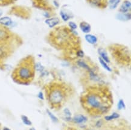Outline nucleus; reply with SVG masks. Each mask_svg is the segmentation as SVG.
<instances>
[{
	"label": "nucleus",
	"mask_w": 131,
	"mask_h": 130,
	"mask_svg": "<svg viewBox=\"0 0 131 130\" xmlns=\"http://www.w3.org/2000/svg\"><path fill=\"white\" fill-rule=\"evenodd\" d=\"M30 130H35L34 128H31V129H30Z\"/></svg>",
	"instance_id": "nucleus-29"
},
{
	"label": "nucleus",
	"mask_w": 131,
	"mask_h": 130,
	"mask_svg": "<svg viewBox=\"0 0 131 130\" xmlns=\"http://www.w3.org/2000/svg\"><path fill=\"white\" fill-rule=\"evenodd\" d=\"M114 55L119 60H122L123 62H129L130 60V54L127 48L123 47H119L115 48Z\"/></svg>",
	"instance_id": "nucleus-4"
},
{
	"label": "nucleus",
	"mask_w": 131,
	"mask_h": 130,
	"mask_svg": "<svg viewBox=\"0 0 131 130\" xmlns=\"http://www.w3.org/2000/svg\"><path fill=\"white\" fill-rule=\"evenodd\" d=\"M47 113H48V116H50V118H51V119L54 122H58V119H57V118H56V117L55 116H54V115H53V114L52 113H51V112H50L49 110H47Z\"/></svg>",
	"instance_id": "nucleus-19"
},
{
	"label": "nucleus",
	"mask_w": 131,
	"mask_h": 130,
	"mask_svg": "<svg viewBox=\"0 0 131 130\" xmlns=\"http://www.w3.org/2000/svg\"><path fill=\"white\" fill-rule=\"evenodd\" d=\"M59 22V19L57 17H52V18L45 20V23L50 28L54 27V26L58 24Z\"/></svg>",
	"instance_id": "nucleus-7"
},
{
	"label": "nucleus",
	"mask_w": 131,
	"mask_h": 130,
	"mask_svg": "<svg viewBox=\"0 0 131 130\" xmlns=\"http://www.w3.org/2000/svg\"><path fill=\"white\" fill-rule=\"evenodd\" d=\"M56 31L57 33L56 37V43L60 45L67 44L68 40L70 39L71 34L67 29H59Z\"/></svg>",
	"instance_id": "nucleus-5"
},
{
	"label": "nucleus",
	"mask_w": 131,
	"mask_h": 130,
	"mask_svg": "<svg viewBox=\"0 0 131 130\" xmlns=\"http://www.w3.org/2000/svg\"><path fill=\"white\" fill-rule=\"evenodd\" d=\"M21 119H22V121H23V123L25 124V125H29V126H30V125H32V122L29 120V118H27L26 116H24V115H23V116H21Z\"/></svg>",
	"instance_id": "nucleus-18"
},
{
	"label": "nucleus",
	"mask_w": 131,
	"mask_h": 130,
	"mask_svg": "<svg viewBox=\"0 0 131 130\" xmlns=\"http://www.w3.org/2000/svg\"><path fill=\"white\" fill-rule=\"evenodd\" d=\"M77 55L79 57H83L84 56V53H83V52L82 51L80 50L77 52Z\"/></svg>",
	"instance_id": "nucleus-24"
},
{
	"label": "nucleus",
	"mask_w": 131,
	"mask_h": 130,
	"mask_svg": "<svg viewBox=\"0 0 131 130\" xmlns=\"http://www.w3.org/2000/svg\"><path fill=\"white\" fill-rule=\"evenodd\" d=\"M61 15L62 19L65 21H67L68 20L70 19V16L68 15V14L66 13L65 12H64V11H61Z\"/></svg>",
	"instance_id": "nucleus-21"
},
{
	"label": "nucleus",
	"mask_w": 131,
	"mask_h": 130,
	"mask_svg": "<svg viewBox=\"0 0 131 130\" xmlns=\"http://www.w3.org/2000/svg\"><path fill=\"white\" fill-rule=\"evenodd\" d=\"M98 60H99L101 66H102L103 67V68L105 69L106 70H107L108 71H109V72H111L112 69L111 68H110V67L108 65H107L106 63L104 62V61L102 59V58H101L100 57L99 58H98Z\"/></svg>",
	"instance_id": "nucleus-17"
},
{
	"label": "nucleus",
	"mask_w": 131,
	"mask_h": 130,
	"mask_svg": "<svg viewBox=\"0 0 131 130\" xmlns=\"http://www.w3.org/2000/svg\"><path fill=\"white\" fill-rule=\"evenodd\" d=\"M85 39L88 43L91 44H95L97 42V38L92 34H87L85 36Z\"/></svg>",
	"instance_id": "nucleus-13"
},
{
	"label": "nucleus",
	"mask_w": 131,
	"mask_h": 130,
	"mask_svg": "<svg viewBox=\"0 0 131 130\" xmlns=\"http://www.w3.org/2000/svg\"><path fill=\"white\" fill-rule=\"evenodd\" d=\"M98 54H99L101 56V58H102L103 60L106 63H109L110 62L109 59V57L108 56V54H107V52H106V51L104 50V49L103 48H99L98 49Z\"/></svg>",
	"instance_id": "nucleus-10"
},
{
	"label": "nucleus",
	"mask_w": 131,
	"mask_h": 130,
	"mask_svg": "<svg viewBox=\"0 0 131 130\" xmlns=\"http://www.w3.org/2000/svg\"><path fill=\"white\" fill-rule=\"evenodd\" d=\"M2 14H3V11H2V10H0V17L2 16Z\"/></svg>",
	"instance_id": "nucleus-28"
},
{
	"label": "nucleus",
	"mask_w": 131,
	"mask_h": 130,
	"mask_svg": "<svg viewBox=\"0 0 131 130\" xmlns=\"http://www.w3.org/2000/svg\"><path fill=\"white\" fill-rule=\"evenodd\" d=\"M10 38V33L7 29L3 27H0V43L7 42Z\"/></svg>",
	"instance_id": "nucleus-6"
},
{
	"label": "nucleus",
	"mask_w": 131,
	"mask_h": 130,
	"mask_svg": "<svg viewBox=\"0 0 131 130\" xmlns=\"http://www.w3.org/2000/svg\"><path fill=\"white\" fill-rule=\"evenodd\" d=\"M80 28L84 33H88L91 31V25L87 22H82L80 24Z\"/></svg>",
	"instance_id": "nucleus-11"
},
{
	"label": "nucleus",
	"mask_w": 131,
	"mask_h": 130,
	"mask_svg": "<svg viewBox=\"0 0 131 130\" xmlns=\"http://www.w3.org/2000/svg\"><path fill=\"white\" fill-rule=\"evenodd\" d=\"M0 127H1V125H0Z\"/></svg>",
	"instance_id": "nucleus-30"
},
{
	"label": "nucleus",
	"mask_w": 131,
	"mask_h": 130,
	"mask_svg": "<svg viewBox=\"0 0 131 130\" xmlns=\"http://www.w3.org/2000/svg\"><path fill=\"white\" fill-rule=\"evenodd\" d=\"M126 107V106H125V104L124 103V101L122 100V99H120L118 103V110H121L123 109H125Z\"/></svg>",
	"instance_id": "nucleus-20"
},
{
	"label": "nucleus",
	"mask_w": 131,
	"mask_h": 130,
	"mask_svg": "<svg viewBox=\"0 0 131 130\" xmlns=\"http://www.w3.org/2000/svg\"><path fill=\"white\" fill-rule=\"evenodd\" d=\"M120 0H109V7L111 9H114L117 7L118 4L120 3Z\"/></svg>",
	"instance_id": "nucleus-15"
},
{
	"label": "nucleus",
	"mask_w": 131,
	"mask_h": 130,
	"mask_svg": "<svg viewBox=\"0 0 131 130\" xmlns=\"http://www.w3.org/2000/svg\"><path fill=\"white\" fill-rule=\"evenodd\" d=\"M48 103L54 109H60L68 98L67 87L59 83L51 84L47 90Z\"/></svg>",
	"instance_id": "nucleus-3"
},
{
	"label": "nucleus",
	"mask_w": 131,
	"mask_h": 130,
	"mask_svg": "<svg viewBox=\"0 0 131 130\" xmlns=\"http://www.w3.org/2000/svg\"><path fill=\"white\" fill-rule=\"evenodd\" d=\"M65 114L67 115H68V117H70L71 116V113L70 112H69V110L68 109H65Z\"/></svg>",
	"instance_id": "nucleus-26"
},
{
	"label": "nucleus",
	"mask_w": 131,
	"mask_h": 130,
	"mask_svg": "<svg viewBox=\"0 0 131 130\" xmlns=\"http://www.w3.org/2000/svg\"><path fill=\"white\" fill-rule=\"evenodd\" d=\"M119 116H120V115H119L117 113H114L113 114H112L111 115H110V116H105L104 119H105L106 121H112V120L113 119H117V118H119Z\"/></svg>",
	"instance_id": "nucleus-16"
},
{
	"label": "nucleus",
	"mask_w": 131,
	"mask_h": 130,
	"mask_svg": "<svg viewBox=\"0 0 131 130\" xmlns=\"http://www.w3.org/2000/svg\"><path fill=\"white\" fill-rule=\"evenodd\" d=\"M12 20L9 17H3L0 18V24L3 25L4 26H8L11 25L12 24Z\"/></svg>",
	"instance_id": "nucleus-12"
},
{
	"label": "nucleus",
	"mask_w": 131,
	"mask_h": 130,
	"mask_svg": "<svg viewBox=\"0 0 131 130\" xmlns=\"http://www.w3.org/2000/svg\"><path fill=\"white\" fill-rule=\"evenodd\" d=\"M69 25H70V27L72 29H73V30H75V29L77 28V25L75 24L74 22H70L69 23Z\"/></svg>",
	"instance_id": "nucleus-23"
},
{
	"label": "nucleus",
	"mask_w": 131,
	"mask_h": 130,
	"mask_svg": "<svg viewBox=\"0 0 131 130\" xmlns=\"http://www.w3.org/2000/svg\"><path fill=\"white\" fill-rule=\"evenodd\" d=\"M78 65H79L80 66H82L83 67V68H84L85 69H86L89 70V71H90V69H89V66L86 65L85 63H84L83 62H82V61H79L78 62Z\"/></svg>",
	"instance_id": "nucleus-22"
},
{
	"label": "nucleus",
	"mask_w": 131,
	"mask_h": 130,
	"mask_svg": "<svg viewBox=\"0 0 131 130\" xmlns=\"http://www.w3.org/2000/svg\"><path fill=\"white\" fill-rule=\"evenodd\" d=\"M38 97H39V99H42V100H43V99H44L43 93H42V92H39V94H38Z\"/></svg>",
	"instance_id": "nucleus-25"
},
{
	"label": "nucleus",
	"mask_w": 131,
	"mask_h": 130,
	"mask_svg": "<svg viewBox=\"0 0 131 130\" xmlns=\"http://www.w3.org/2000/svg\"><path fill=\"white\" fill-rule=\"evenodd\" d=\"M130 7H131L130 2L128 1H125L123 3V4L121 5V7H120V11H121V12L123 13L127 12L128 11L130 10Z\"/></svg>",
	"instance_id": "nucleus-9"
},
{
	"label": "nucleus",
	"mask_w": 131,
	"mask_h": 130,
	"mask_svg": "<svg viewBox=\"0 0 131 130\" xmlns=\"http://www.w3.org/2000/svg\"><path fill=\"white\" fill-rule=\"evenodd\" d=\"M80 101L83 109L91 115H105L113 103L111 93L100 87L89 89L82 96Z\"/></svg>",
	"instance_id": "nucleus-1"
},
{
	"label": "nucleus",
	"mask_w": 131,
	"mask_h": 130,
	"mask_svg": "<svg viewBox=\"0 0 131 130\" xmlns=\"http://www.w3.org/2000/svg\"><path fill=\"white\" fill-rule=\"evenodd\" d=\"M73 121H74L75 123L82 124L87 121V118L82 115H76L73 118Z\"/></svg>",
	"instance_id": "nucleus-8"
},
{
	"label": "nucleus",
	"mask_w": 131,
	"mask_h": 130,
	"mask_svg": "<svg viewBox=\"0 0 131 130\" xmlns=\"http://www.w3.org/2000/svg\"><path fill=\"white\" fill-rule=\"evenodd\" d=\"M118 19L120 21H127L130 19V13H120L117 15Z\"/></svg>",
	"instance_id": "nucleus-14"
},
{
	"label": "nucleus",
	"mask_w": 131,
	"mask_h": 130,
	"mask_svg": "<svg viewBox=\"0 0 131 130\" xmlns=\"http://www.w3.org/2000/svg\"><path fill=\"white\" fill-rule=\"evenodd\" d=\"M3 130H10L9 128H6V127H5V128H3Z\"/></svg>",
	"instance_id": "nucleus-27"
},
{
	"label": "nucleus",
	"mask_w": 131,
	"mask_h": 130,
	"mask_svg": "<svg viewBox=\"0 0 131 130\" xmlns=\"http://www.w3.org/2000/svg\"><path fill=\"white\" fill-rule=\"evenodd\" d=\"M35 60L27 56L21 60L12 74L13 79L21 84H28L33 80L35 74Z\"/></svg>",
	"instance_id": "nucleus-2"
}]
</instances>
